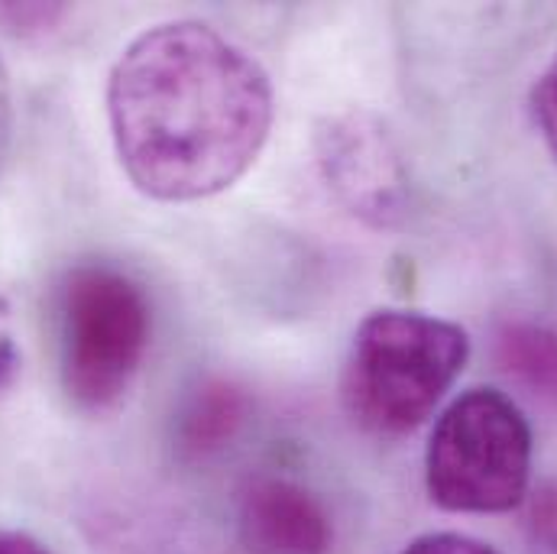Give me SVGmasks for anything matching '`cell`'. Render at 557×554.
<instances>
[{
    "instance_id": "1",
    "label": "cell",
    "mask_w": 557,
    "mask_h": 554,
    "mask_svg": "<svg viewBox=\"0 0 557 554\" xmlns=\"http://www.w3.org/2000/svg\"><path fill=\"white\" fill-rule=\"evenodd\" d=\"M273 114L267 69L198 20L139 33L108 82L117 159L156 201H201L227 192L263 152Z\"/></svg>"
},
{
    "instance_id": "2",
    "label": "cell",
    "mask_w": 557,
    "mask_h": 554,
    "mask_svg": "<svg viewBox=\"0 0 557 554\" xmlns=\"http://www.w3.org/2000/svg\"><path fill=\"white\" fill-rule=\"evenodd\" d=\"M470 360V334L424 311H370L350 341L341 399L373 434H409L441 406Z\"/></svg>"
},
{
    "instance_id": "3",
    "label": "cell",
    "mask_w": 557,
    "mask_h": 554,
    "mask_svg": "<svg viewBox=\"0 0 557 554\" xmlns=\"http://www.w3.org/2000/svg\"><path fill=\"white\" fill-rule=\"evenodd\" d=\"M532 480V424L499 390L460 393L428 438L424 487L447 513H509Z\"/></svg>"
},
{
    "instance_id": "4",
    "label": "cell",
    "mask_w": 557,
    "mask_h": 554,
    "mask_svg": "<svg viewBox=\"0 0 557 554\" xmlns=\"http://www.w3.org/2000/svg\"><path fill=\"white\" fill-rule=\"evenodd\" d=\"M152 337L149 298L137 279L108 263L75 267L59 292L62 386L85 413L124 403Z\"/></svg>"
},
{
    "instance_id": "5",
    "label": "cell",
    "mask_w": 557,
    "mask_h": 554,
    "mask_svg": "<svg viewBox=\"0 0 557 554\" xmlns=\"http://www.w3.org/2000/svg\"><path fill=\"white\" fill-rule=\"evenodd\" d=\"M314 156L334 198L376 231L399 227L412 205L409 165L386 124L367 111L327 118L314 134Z\"/></svg>"
},
{
    "instance_id": "6",
    "label": "cell",
    "mask_w": 557,
    "mask_h": 554,
    "mask_svg": "<svg viewBox=\"0 0 557 554\" xmlns=\"http://www.w3.org/2000/svg\"><path fill=\"white\" fill-rule=\"evenodd\" d=\"M237 532L250 554H327L334 542L324 506L282 477H260L244 490Z\"/></svg>"
},
{
    "instance_id": "7",
    "label": "cell",
    "mask_w": 557,
    "mask_h": 554,
    "mask_svg": "<svg viewBox=\"0 0 557 554\" xmlns=\"http://www.w3.org/2000/svg\"><path fill=\"white\" fill-rule=\"evenodd\" d=\"M250 413L247 393L221 377L201 380L175 413V444L185 457L205 460L224 451Z\"/></svg>"
},
{
    "instance_id": "8",
    "label": "cell",
    "mask_w": 557,
    "mask_h": 554,
    "mask_svg": "<svg viewBox=\"0 0 557 554\" xmlns=\"http://www.w3.org/2000/svg\"><path fill=\"white\" fill-rule=\"evenodd\" d=\"M496 364L532 396L557 406V331L535 321H509L496 334Z\"/></svg>"
},
{
    "instance_id": "9",
    "label": "cell",
    "mask_w": 557,
    "mask_h": 554,
    "mask_svg": "<svg viewBox=\"0 0 557 554\" xmlns=\"http://www.w3.org/2000/svg\"><path fill=\"white\" fill-rule=\"evenodd\" d=\"M69 16L65 3H0V26L13 36L52 33Z\"/></svg>"
},
{
    "instance_id": "10",
    "label": "cell",
    "mask_w": 557,
    "mask_h": 554,
    "mask_svg": "<svg viewBox=\"0 0 557 554\" xmlns=\"http://www.w3.org/2000/svg\"><path fill=\"white\" fill-rule=\"evenodd\" d=\"M529 554H557V480L542 487L529 506Z\"/></svg>"
},
{
    "instance_id": "11",
    "label": "cell",
    "mask_w": 557,
    "mask_h": 554,
    "mask_svg": "<svg viewBox=\"0 0 557 554\" xmlns=\"http://www.w3.org/2000/svg\"><path fill=\"white\" fill-rule=\"evenodd\" d=\"M532 114H535V124H539L545 146L557 159V56L532 88Z\"/></svg>"
},
{
    "instance_id": "12",
    "label": "cell",
    "mask_w": 557,
    "mask_h": 554,
    "mask_svg": "<svg viewBox=\"0 0 557 554\" xmlns=\"http://www.w3.org/2000/svg\"><path fill=\"white\" fill-rule=\"evenodd\" d=\"M403 554H499L493 545L473 539V535H460V532H428L416 542H409Z\"/></svg>"
},
{
    "instance_id": "13",
    "label": "cell",
    "mask_w": 557,
    "mask_h": 554,
    "mask_svg": "<svg viewBox=\"0 0 557 554\" xmlns=\"http://www.w3.org/2000/svg\"><path fill=\"white\" fill-rule=\"evenodd\" d=\"M16 373H20V344L13 331V311L7 298H0V396L13 386Z\"/></svg>"
},
{
    "instance_id": "14",
    "label": "cell",
    "mask_w": 557,
    "mask_h": 554,
    "mask_svg": "<svg viewBox=\"0 0 557 554\" xmlns=\"http://www.w3.org/2000/svg\"><path fill=\"white\" fill-rule=\"evenodd\" d=\"M0 554H52L42 542H36L26 532H7L0 529Z\"/></svg>"
},
{
    "instance_id": "15",
    "label": "cell",
    "mask_w": 557,
    "mask_h": 554,
    "mask_svg": "<svg viewBox=\"0 0 557 554\" xmlns=\"http://www.w3.org/2000/svg\"><path fill=\"white\" fill-rule=\"evenodd\" d=\"M10 124H13V111H10V85H7V72L0 65V165L10 146Z\"/></svg>"
}]
</instances>
